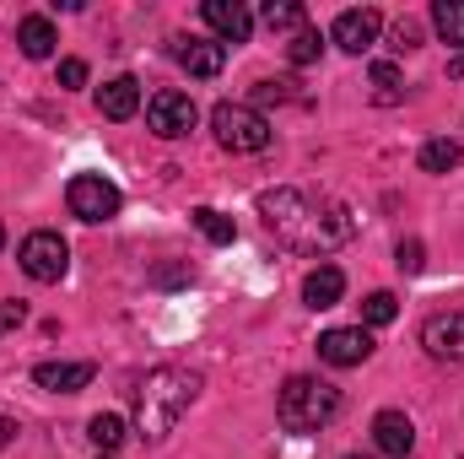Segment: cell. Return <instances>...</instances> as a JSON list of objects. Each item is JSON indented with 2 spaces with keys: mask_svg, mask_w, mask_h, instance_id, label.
Wrapping results in <instances>:
<instances>
[{
  "mask_svg": "<svg viewBox=\"0 0 464 459\" xmlns=\"http://www.w3.org/2000/svg\"><path fill=\"white\" fill-rule=\"evenodd\" d=\"M259 217L286 249H303V254H330L356 238L351 206L330 200V195H308V190H265Z\"/></svg>",
  "mask_w": 464,
  "mask_h": 459,
  "instance_id": "6da1fadb",
  "label": "cell"
},
{
  "mask_svg": "<svg viewBox=\"0 0 464 459\" xmlns=\"http://www.w3.org/2000/svg\"><path fill=\"white\" fill-rule=\"evenodd\" d=\"M195 395H200V373H189V367H151L135 384V427L146 438H168L179 427V416L195 405Z\"/></svg>",
  "mask_w": 464,
  "mask_h": 459,
  "instance_id": "7a4b0ae2",
  "label": "cell"
},
{
  "mask_svg": "<svg viewBox=\"0 0 464 459\" xmlns=\"http://www.w3.org/2000/svg\"><path fill=\"white\" fill-rule=\"evenodd\" d=\"M335 411H341V389L324 384V378H308V373H292V378L281 384V395H276V422H281L286 433H297V438L330 427Z\"/></svg>",
  "mask_w": 464,
  "mask_h": 459,
  "instance_id": "3957f363",
  "label": "cell"
},
{
  "mask_svg": "<svg viewBox=\"0 0 464 459\" xmlns=\"http://www.w3.org/2000/svg\"><path fill=\"white\" fill-rule=\"evenodd\" d=\"M211 130L227 151H265L270 146V119L248 103H217L211 109Z\"/></svg>",
  "mask_w": 464,
  "mask_h": 459,
  "instance_id": "277c9868",
  "label": "cell"
},
{
  "mask_svg": "<svg viewBox=\"0 0 464 459\" xmlns=\"http://www.w3.org/2000/svg\"><path fill=\"white\" fill-rule=\"evenodd\" d=\"M65 206H71V217H82V222H109V217H119L124 195H119L103 173H76L71 190H65Z\"/></svg>",
  "mask_w": 464,
  "mask_h": 459,
  "instance_id": "5b68a950",
  "label": "cell"
},
{
  "mask_svg": "<svg viewBox=\"0 0 464 459\" xmlns=\"http://www.w3.org/2000/svg\"><path fill=\"white\" fill-rule=\"evenodd\" d=\"M16 259H22V270H27L33 281H44V287L71 270V249H65L60 232H27L22 249H16Z\"/></svg>",
  "mask_w": 464,
  "mask_h": 459,
  "instance_id": "8992f818",
  "label": "cell"
},
{
  "mask_svg": "<svg viewBox=\"0 0 464 459\" xmlns=\"http://www.w3.org/2000/svg\"><path fill=\"white\" fill-rule=\"evenodd\" d=\"M195 98L189 93H173V87H162L151 103H146V124H151V135H162V141H179V135H189L195 130Z\"/></svg>",
  "mask_w": 464,
  "mask_h": 459,
  "instance_id": "52a82bcc",
  "label": "cell"
},
{
  "mask_svg": "<svg viewBox=\"0 0 464 459\" xmlns=\"http://www.w3.org/2000/svg\"><path fill=\"white\" fill-rule=\"evenodd\" d=\"M378 33H383V11H372V5H351V11L335 16V27H330V38L346 54H367L378 44Z\"/></svg>",
  "mask_w": 464,
  "mask_h": 459,
  "instance_id": "ba28073f",
  "label": "cell"
},
{
  "mask_svg": "<svg viewBox=\"0 0 464 459\" xmlns=\"http://www.w3.org/2000/svg\"><path fill=\"white\" fill-rule=\"evenodd\" d=\"M319 356H324L330 367H362V362L372 356V336H367V325L324 330V336H319Z\"/></svg>",
  "mask_w": 464,
  "mask_h": 459,
  "instance_id": "9c48e42d",
  "label": "cell"
},
{
  "mask_svg": "<svg viewBox=\"0 0 464 459\" xmlns=\"http://www.w3.org/2000/svg\"><path fill=\"white\" fill-rule=\"evenodd\" d=\"M421 346H427L438 362H464V308L432 314V319L421 325Z\"/></svg>",
  "mask_w": 464,
  "mask_h": 459,
  "instance_id": "30bf717a",
  "label": "cell"
},
{
  "mask_svg": "<svg viewBox=\"0 0 464 459\" xmlns=\"http://www.w3.org/2000/svg\"><path fill=\"white\" fill-rule=\"evenodd\" d=\"M200 16H206V27H211L222 44H248V33H254V16H248L243 0H206Z\"/></svg>",
  "mask_w": 464,
  "mask_h": 459,
  "instance_id": "8fae6325",
  "label": "cell"
},
{
  "mask_svg": "<svg viewBox=\"0 0 464 459\" xmlns=\"http://www.w3.org/2000/svg\"><path fill=\"white\" fill-rule=\"evenodd\" d=\"M92 378H98L92 362H38V367H33V384L49 389V395H76V389H87Z\"/></svg>",
  "mask_w": 464,
  "mask_h": 459,
  "instance_id": "7c38bea8",
  "label": "cell"
},
{
  "mask_svg": "<svg viewBox=\"0 0 464 459\" xmlns=\"http://www.w3.org/2000/svg\"><path fill=\"white\" fill-rule=\"evenodd\" d=\"M372 444H378V454L405 459L411 449H416V427H411V416H405V411H378V416H372Z\"/></svg>",
  "mask_w": 464,
  "mask_h": 459,
  "instance_id": "4fadbf2b",
  "label": "cell"
},
{
  "mask_svg": "<svg viewBox=\"0 0 464 459\" xmlns=\"http://www.w3.org/2000/svg\"><path fill=\"white\" fill-rule=\"evenodd\" d=\"M135 109H140V82L135 76H114V82L98 87V114L103 119H130Z\"/></svg>",
  "mask_w": 464,
  "mask_h": 459,
  "instance_id": "5bb4252c",
  "label": "cell"
},
{
  "mask_svg": "<svg viewBox=\"0 0 464 459\" xmlns=\"http://www.w3.org/2000/svg\"><path fill=\"white\" fill-rule=\"evenodd\" d=\"M341 292H346V276H341L335 265H319V270H308V281H303V303H308V308H335Z\"/></svg>",
  "mask_w": 464,
  "mask_h": 459,
  "instance_id": "9a60e30c",
  "label": "cell"
},
{
  "mask_svg": "<svg viewBox=\"0 0 464 459\" xmlns=\"http://www.w3.org/2000/svg\"><path fill=\"white\" fill-rule=\"evenodd\" d=\"M16 44H22L27 60H49L60 38H54V22H49V16H22V22H16Z\"/></svg>",
  "mask_w": 464,
  "mask_h": 459,
  "instance_id": "2e32d148",
  "label": "cell"
},
{
  "mask_svg": "<svg viewBox=\"0 0 464 459\" xmlns=\"http://www.w3.org/2000/svg\"><path fill=\"white\" fill-rule=\"evenodd\" d=\"M179 60H184L189 76H222V65H227V44H200V38H189V44L179 49Z\"/></svg>",
  "mask_w": 464,
  "mask_h": 459,
  "instance_id": "e0dca14e",
  "label": "cell"
},
{
  "mask_svg": "<svg viewBox=\"0 0 464 459\" xmlns=\"http://www.w3.org/2000/svg\"><path fill=\"white\" fill-rule=\"evenodd\" d=\"M265 27H270V33H292V38H297V33L308 27V11H303L297 0H270V5H265Z\"/></svg>",
  "mask_w": 464,
  "mask_h": 459,
  "instance_id": "ac0fdd59",
  "label": "cell"
},
{
  "mask_svg": "<svg viewBox=\"0 0 464 459\" xmlns=\"http://www.w3.org/2000/svg\"><path fill=\"white\" fill-rule=\"evenodd\" d=\"M432 27L443 44H459L464 49V0H438L432 5Z\"/></svg>",
  "mask_w": 464,
  "mask_h": 459,
  "instance_id": "d6986e66",
  "label": "cell"
},
{
  "mask_svg": "<svg viewBox=\"0 0 464 459\" xmlns=\"http://www.w3.org/2000/svg\"><path fill=\"white\" fill-rule=\"evenodd\" d=\"M87 438H92L103 454H114L119 444H124V416H114V411H98V416L87 422Z\"/></svg>",
  "mask_w": 464,
  "mask_h": 459,
  "instance_id": "ffe728a7",
  "label": "cell"
},
{
  "mask_svg": "<svg viewBox=\"0 0 464 459\" xmlns=\"http://www.w3.org/2000/svg\"><path fill=\"white\" fill-rule=\"evenodd\" d=\"M459 141H427L416 162H421V173H449V168H459Z\"/></svg>",
  "mask_w": 464,
  "mask_h": 459,
  "instance_id": "44dd1931",
  "label": "cell"
},
{
  "mask_svg": "<svg viewBox=\"0 0 464 459\" xmlns=\"http://www.w3.org/2000/svg\"><path fill=\"white\" fill-rule=\"evenodd\" d=\"M367 82H372V103H383V109H389V103H400V98H405V93H400V87H405V82H400V71H394V65H389V60H378V65H372V76H367Z\"/></svg>",
  "mask_w": 464,
  "mask_h": 459,
  "instance_id": "7402d4cb",
  "label": "cell"
},
{
  "mask_svg": "<svg viewBox=\"0 0 464 459\" xmlns=\"http://www.w3.org/2000/svg\"><path fill=\"white\" fill-rule=\"evenodd\" d=\"M394 314H400L394 292H367L362 298V325H394Z\"/></svg>",
  "mask_w": 464,
  "mask_h": 459,
  "instance_id": "603a6c76",
  "label": "cell"
},
{
  "mask_svg": "<svg viewBox=\"0 0 464 459\" xmlns=\"http://www.w3.org/2000/svg\"><path fill=\"white\" fill-rule=\"evenodd\" d=\"M195 228L206 232L211 243H222V249H227L232 238H237V228H232V217H222V211H211V206H200V211H195Z\"/></svg>",
  "mask_w": 464,
  "mask_h": 459,
  "instance_id": "cb8c5ba5",
  "label": "cell"
},
{
  "mask_svg": "<svg viewBox=\"0 0 464 459\" xmlns=\"http://www.w3.org/2000/svg\"><path fill=\"white\" fill-rule=\"evenodd\" d=\"M319 49H324L319 27H303V33L286 44V60H292V65H314V60H319Z\"/></svg>",
  "mask_w": 464,
  "mask_h": 459,
  "instance_id": "d4e9b609",
  "label": "cell"
},
{
  "mask_svg": "<svg viewBox=\"0 0 464 459\" xmlns=\"http://www.w3.org/2000/svg\"><path fill=\"white\" fill-rule=\"evenodd\" d=\"M394 265H400L405 276H416V270L427 265V249H421V238H405V243L394 249Z\"/></svg>",
  "mask_w": 464,
  "mask_h": 459,
  "instance_id": "484cf974",
  "label": "cell"
},
{
  "mask_svg": "<svg viewBox=\"0 0 464 459\" xmlns=\"http://www.w3.org/2000/svg\"><path fill=\"white\" fill-rule=\"evenodd\" d=\"M60 87H87V60H60Z\"/></svg>",
  "mask_w": 464,
  "mask_h": 459,
  "instance_id": "4316f807",
  "label": "cell"
},
{
  "mask_svg": "<svg viewBox=\"0 0 464 459\" xmlns=\"http://www.w3.org/2000/svg\"><path fill=\"white\" fill-rule=\"evenodd\" d=\"M22 319H27V303H0V336H5V330H16Z\"/></svg>",
  "mask_w": 464,
  "mask_h": 459,
  "instance_id": "83f0119b",
  "label": "cell"
},
{
  "mask_svg": "<svg viewBox=\"0 0 464 459\" xmlns=\"http://www.w3.org/2000/svg\"><path fill=\"white\" fill-rule=\"evenodd\" d=\"M416 38H421L416 22H400V27H394V49H416Z\"/></svg>",
  "mask_w": 464,
  "mask_h": 459,
  "instance_id": "f1b7e54d",
  "label": "cell"
},
{
  "mask_svg": "<svg viewBox=\"0 0 464 459\" xmlns=\"http://www.w3.org/2000/svg\"><path fill=\"white\" fill-rule=\"evenodd\" d=\"M449 76H464V49L454 54V60H449Z\"/></svg>",
  "mask_w": 464,
  "mask_h": 459,
  "instance_id": "f546056e",
  "label": "cell"
},
{
  "mask_svg": "<svg viewBox=\"0 0 464 459\" xmlns=\"http://www.w3.org/2000/svg\"><path fill=\"white\" fill-rule=\"evenodd\" d=\"M0 249H5V228H0Z\"/></svg>",
  "mask_w": 464,
  "mask_h": 459,
  "instance_id": "4dcf8cb0",
  "label": "cell"
},
{
  "mask_svg": "<svg viewBox=\"0 0 464 459\" xmlns=\"http://www.w3.org/2000/svg\"><path fill=\"white\" fill-rule=\"evenodd\" d=\"M346 459H367V454H346Z\"/></svg>",
  "mask_w": 464,
  "mask_h": 459,
  "instance_id": "1f68e13d",
  "label": "cell"
},
{
  "mask_svg": "<svg viewBox=\"0 0 464 459\" xmlns=\"http://www.w3.org/2000/svg\"><path fill=\"white\" fill-rule=\"evenodd\" d=\"M103 459H114V454H103Z\"/></svg>",
  "mask_w": 464,
  "mask_h": 459,
  "instance_id": "d6a6232c",
  "label": "cell"
}]
</instances>
